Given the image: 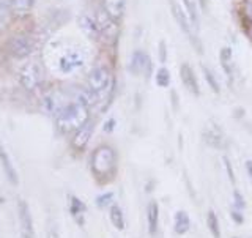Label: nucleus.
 I'll return each instance as SVG.
<instances>
[{"label": "nucleus", "instance_id": "nucleus-1", "mask_svg": "<svg viewBox=\"0 0 252 238\" xmlns=\"http://www.w3.org/2000/svg\"><path fill=\"white\" fill-rule=\"evenodd\" d=\"M118 169V155L117 150L109 145H98L90 155V170L93 177L101 183H107L117 173Z\"/></svg>", "mask_w": 252, "mask_h": 238}, {"label": "nucleus", "instance_id": "nucleus-2", "mask_svg": "<svg viewBox=\"0 0 252 238\" xmlns=\"http://www.w3.org/2000/svg\"><path fill=\"white\" fill-rule=\"evenodd\" d=\"M89 120H90V107L85 106L79 100L65 102L57 112V115H55V125H57L59 131L63 134L76 133Z\"/></svg>", "mask_w": 252, "mask_h": 238}, {"label": "nucleus", "instance_id": "nucleus-3", "mask_svg": "<svg viewBox=\"0 0 252 238\" xmlns=\"http://www.w3.org/2000/svg\"><path fill=\"white\" fill-rule=\"evenodd\" d=\"M87 63V54L81 46H63L55 54V69L59 74L69 76L82 69Z\"/></svg>", "mask_w": 252, "mask_h": 238}, {"label": "nucleus", "instance_id": "nucleus-4", "mask_svg": "<svg viewBox=\"0 0 252 238\" xmlns=\"http://www.w3.org/2000/svg\"><path fill=\"white\" fill-rule=\"evenodd\" d=\"M170 13L173 16V19H175L177 26L180 27V30L183 32L185 36L188 38V41L191 43V46L195 49V52L199 55H202L203 54L202 39L199 38V34H197V32L192 29V24H191V21H189L183 5L175 2V0H170Z\"/></svg>", "mask_w": 252, "mask_h": 238}, {"label": "nucleus", "instance_id": "nucleus-5", "mask_svg": "<svg viewBox=\"0 0 252 238\" xmlns=\"http://www.w3.org/2000/svg\"><path fill=\"white\" fill-rule=\"evenodd\" d=\"M126 69L129 71V74L134 77H144L145 81H148L150 77H153L155 74V65L153 60L150 57V54L144 49H136L132 51L128 60V67Z\"/></svg>", "mask_w": 252, "mask_h": 238}, {"label": "nucleus", "instance_id": "nucleus-6", "mask_svg": "<svg viewBox=\"0 0 252 238\" xmlns=\"http://www.w3.org/2000/svg\"><path fill=\"white\" fill-rule=\"evenodd\" d=\"M19 82L22 89L29 92H35L43 84V71L36 62L26 63L19 71Z\"/></svg>", "mask_w": 252, "mask_h": 238}, {"label": "nucleus", "instance_id": "nucleus-7", "mask_svg": "<svg viewBox=\"0 0 252 238\" xmlns=\"http://www.w3.org/2000/svg\"><path fill=\"white\" fill-rule=\"evenodd\" d=\"M6 49L16 59H26L33 52L35 41H33V38L29 35H14L8 39Z\"/></svg>", "mask_w": 252, "mask_h": 238}, {"label": "nucleus", "instance_id": "nucleus-8", "mask_svg": "<svg viewBox=\"0 0 252 238\" xmlns=\"http://www.w3.org/2000/svg\"><path fill=\"white\" fill-rule=\"evenodd\" d=\"M178 74H180V81L183 84L185 89L192 95V97H200V84H199V77L195 76L194 68L189 65L188 62H183L178 68Z\"/></svg>", "mask_w": 252, "mask_h": 238}, {"label": "nucleus", "instance_id": "nucleus-9", "mask_svg": "<svg viewBox=\"0 0 252 238\" xmlns=\"http://www.w3.org/2000/svg\"><path fill=\"white\" fill-rule=\"evenodd\" d=\"M18 218H19V227L22 238H35V227H33V218H32L30 207L26 201H18Z\"/></svg>", "mask_w": 252, "mask_h": 238}, {"label": "nucleus", "instance_id": "nucleus-10", "mask_svg": "<svg viewBox=\"0 0 252 238\" xmlns=\"http://www.w3.org/2000/svg\"><path fill=\"white\" fill-rule=\"evenodd\" d=\"M77 24H79V29L82 30V34L89 39H92V41H99V39H102L101 26L94 16L81 14L77 18Z\"/></svg>", "mask_w": 252, "mask_h": 238}, {"label": "nucleus", "instance_id": "nucleus-11", "mask_svg": "<svg viewBox=\"0 0 252 238\" xmlns=\"http://www.w3.org/2000/svg\"><path fill=\"white\" fill-rule=\"evenodd\" d=\"M93 131H94V122L90 118L82 128H79L74 133L73 139H71V147H73L76 152H84V150L87 148V145H89L92 136H93Z\"/></svg>", "mask_w": 252, "mask_h": 238}, {"label": "nucleus", "instance_id": "nucleus-12", "mask_svg": "<svg viewBox=\"0 0 252 238\" xmlns=\"http://www.w3.org/2000/svg\"><path fill=\"white\" fill-rule=\"evenodd\" d=\"M219 63L220 68H222L225 77L228 79V82H233L235 79V57H233V49L230 46H222L219 51Z\"/></svg>", "mask_w": 252, "mask_h": 238}, {"label": "nucleus", "instance_id": "nucleus-13", "mask_svg": "<svg viewBox=\"0 0 252 238\" xmlns=\"http://www.w3.org/2000/svg\"><path fill=\"white\" fill-rule=\"evenodd\" d=\"M203 140L207 142V144L213 148H224V142H225V137H224V133L220 131L219 125L213 123V122H208L207 126L203 128Z\"/></svg>", "mask_w": 252, "mask_h": 238}, {"label": "nucleus", "instance_id": "nucleus-14", "mask_svg": "<svg viewBox=\"0 0 252 238\" xmlns=\"http://www.w3.org/2000/svg\"><path fill=\"white\" fill-rule=\"evenodd\" d=\"M102 11L112 21L120 24L122 19L125 18L126 0H102Z\"/></svg>", "mask_w": 252, "mask_h": 238}, {"label": "nucleus", "instance_id": "nucleus-15", "mask_svg": "<svg viewBox=\"0 0 252 238\" xmlns=\"http://www.w3.org/2000/svg\"><path fill=\"white\" fill-rule=\"evenodd\" d=\"M0 164H2V169H3L6 180L14 186L18 185L19 183V175H18V172H16L13 161L10 160V156H8V153L5 152L3 147H0Z\"/></svg>", "mask_w": 252, "mask_h": 238}, {"label": "nucleus", "instance_id": "nucleus-16", "mask_svg": "<svg viewBox=\"0 0 252 238\" xmlns=\"http://www.w3.org/2000/svg\"><path fill=\"white\" fill-rule=\"evenodd\" d=\"M68 199H69V204H68L69 215L77 221L79 226H84V215L87 213V205L74 194H69Z\"/></svg>", "mask_w": 252, "mask_h": 238}, {"label": "nucleus", "instance_id": "nucleus-17", "mask_svg": "<svg viewBox=\"0 0 252 238\" xmlns=\"http://www.w3.org/2000/svg\"><path fill=\"white\" fill-rule=\"evenodd\" d=\"M181 5H183L188 18L192 24V29L199 34V30H200V8H199V3H197V0H181Z\"/></svg>", "mask_w": 252, "mask_h": 238}, {"label": "nucleus", "instance_id": "nucleus-18", "mask_svg": "<svg viewBox=\"0 0 252 238\" xmlns=\"http://www.w3.org/2000/svg\"><path fill=\"white\" fill-rule=\"evenodd\" d=\"M147 223H148V234L156 235L158 226H159V205L156 201H152L147 207Z\"/></svg>", "mask_w": 252, "mask_h": 238}, {"label": "nucleus", "instance_id": "nucleus-19", "mask_svg": "<svg viewBox=\"0 0 252 238\" xmlns=\"http://www.w3.org/2000/svg\"><path fill=\"white\" fill-rule=\"evenodd\" d=\"M200 71H202V74H203L205 82H207V85L210 87V90L213 93L219 95L220 93V82H219V79H218L216 71L213 69L211 67L205 65V63H200Z\"/></svg>", "mask_w": 252, "mask_h": 238}, {"label": "nucleus", "instance_id": "nucleus-20", "mask_svg": "<svg viewBox=\"0 0 252 238\" xmlns=\"http://www.w3.org/2000/svg\"><path fill=\"white\" fill-rule=\"evenodd\" d=\"M191 229V219H189V215L185 210H178L173 216V231H175L178 235H185L189 232Z\"/></svg>", "mask_w": 252, "mask_h": 238}, {"label": "nucleus", "instance_id": "nucleus-21", "mask_svg": "<svg viewBox=\"0 0 252 238\" xmlns=\"http://www.w3.org/2000/svg\"><path fill=\"white\" fill-rule=\"evenodd\" d=\"M153 81L156 84L158 89H169L170 84H172V74H170V69L165 67V65H161L155 71L153 74Z\"/></svg>", "mask_w": 252, "mask_h": 238}, {"label": "nucleus", "instance_id": "nucleus-22", "mask_svg": "<svg viewBox=\"0 0 252 238\" xmlns=\"http://www.w3.org/2000/svg\"><path fill=\"white\" fill-rule=\"evenodd\" d=\"M109 216H110V223L112 226L117 229V231L123 232L125 227H126V221H125V215H123V210L118 207L117 204L110 205V211H109Z\"/></svg>", "mask_w": 252, "mask_h": 238}, {"label": "nucleus", "instance_id": "nucleus-23", "mask_svg": "<svg viewBox=\"0 0 252 238\" xmlns=\"http://www.w3.org/2000/svg\"><path fill=\"white\" fill-rule=\"evenodd\" d=\"M238 13H240L241 26L252 22V0H241Z\"/></svg>", "mask_w": 252, "mask_h": 238}, {"label": "nucleus", "instance_id": "nucleus-24", "mask_svg": "<svg viewBox=\"0 0 252 238\" xmlns=\"http://www.w3.org/2000/svg\"><path fill=\"white\" fill-rule=\"evenodd\" d=\"M207 226L210 229V232L213 238H220V227H219V219L218 215L213 210H208L207 213Z\"/></svg>", "mask_w": 252, "mask_h": 238}, {"label": "nucleus", "instance_id": "nucleus-25", "mask_svg": "<svg viewBox=\"0 0 252 238\" xmlns=\"http://www.w3.org/2000/svg\"><path fill=\"white\" fill-rule=\"evenodd\" d=\"M10 2L16 14H27L33 6V0H10Z\"/></svg>", "mask_w": 252, "mask_h": 238}, {"label": "nucleus", "instance_id": "nucleus-26", "mask_svg": "<svg viewBox=\"0 0 252 238\" xmlns=\"http://www.w3.org/2000/svg\"><path fill=\"white\" fill-rule=\"evenodd\" d=\"M13 11L10 0H0V26H3Z\"/></svg>", "mask_w": 252, "mask_h": 238}, {"label": "nucleus", "instance_id": "nucleus-27", "mask_svg": "<svg viewBox=\"0 0 252 238\" xmlns=\"http://www.w3.org/2000/svg\"><path fill=\"white\" fill-rule=\"evenodd\" d=\"M94 202H96L98 208H106V207H109V205L114 202V193L112 191L102 193V194H99L96 197V199H94Z\"/></svg>", "mask_w": 252, "mask_h": 238}, {"label": "nucleus", "instance_id": "nucleus-28", "mask_svg": "<svg viewBox=\"0 0 252 238\" xmlns=\"http://www.w3.org/2000/svg\"><path fill=\"white\" fill-rule=\"evenodd\" d=\"M158 59H159L161 65H165V63H167L169 51H167V43H165L164 39H161V41L158 43Z\"/></svg>", "mask_w": 252, "mask_h": 238}, {"label": "nucleus", "instance_id": "nucleus-29", "mask_svg": "<svg viewBox=\"0 0 252 238\" xmlns=\"http://www.w3.org/2000/svg\"><path fill=\"white\" fill-rule=\"evenodd\" d=\"M233 201H235V208H238V210L246 208V201H244V197L241 196L238 189H233Z\"/></svg>", "mask_w": 252, "mask_h": 238}, {"label": "nucleus", "instance_id": "nucleus-30", "mask_svg": "<svg viewBox=\"0 0 252 238\" xmlns=\"http://www.w3.org/2000/svg\"><path fill=\"white\" fill-rule=\"evenodd\" d=\"M115 126H117V120H115L114 117H110V118H107V120H106L104 123H102V131L107 133V134H110V133H114Z\"/></svg>", "mask_w": 252, "mask_h": 238}, {"label": "nucleus", "instance_id": "nucleus-31", "mask_svg": "<svg viewBox=\"0 0 252 238\" xmlns=\"http://www.w3.org/2000/svg\"><path fill=\"white\" fill-rule=\"evenodd\" d=\"M224 168H225V172H227V175H228V178H230V181L232 183H235V170H233V168H232V163H230V160H228L227 156H224Z\"/></svg>", "mask_w": 252, "mask_h": 238}, {"label": "nucleus", "instance_id": "nucleus-32", "mask_svg": "<svg viewBox=\"0 0 252 238\" xmlns=\"http://www.w3.org/2000/svg\"><path fill=\"white\" fill-rule=\"evenodd\" d=\"M230 218L233 219V223H235V224H238V226L244 223V216L241 215V211H240L238 208L230 210Z\"/></svg>", "mask_w": 252, "mask_h": 238}, {"label": "nucleus", "instance_id": "nucleus-33", "mask_svg": "<svg viewBox=\"0 0 252 238\" xmlns=\"http://www.w3.org/2000/svg\"><path fill=\"white\" fill-rule=\"evenodd\" d=\"M180 98H178V93H177V90H170V104H172V109L173 110H175V112H177V110L180 109Z\"/></svg>", "mask_w": 252, "mask_h": 238}, {"label": "nucleus", "instance_id": "nucleus-34", "mask_svg": "<svg viewBox=\"0 0 252 238\" xmlns=\"http://www.w3.org/2000/svg\"><path fill=\"white\" fill-rule=\"evenodd\" d=\"M241 27H243V32H244V35H246V38L252 43V22L244 24V26H241Z\"/></svg>", "mask_w": 252, "mask_h": 238}, {"label": "nucleus", "instance_id": "nucleus-35", "mask_svg": "<svg viewBox=\"0 0 252 238\" xmlns=\"http://www.w3.org/2000/svg\"><path fill=\"white\" fill-rule=\"evenodd\" d=\"M197 3H199L200 11H203V13H207V11H208V8H210V0H197Z\"/></svg>", "mask_w": 252, "mask_h": 238}, {"label": "nucleus", "instance_id": "nucleus-36", "mask_svg": "<svg viewBox=\"0 0 252 238\" xmlns=\"http://www.w3.org/2000/svg\"><path fill=\"white\" fill-rule=\"evenodd\" d=\"M47 238H60L57 227H55V226L49 227V231H47Z\"/></svg>", "mask_w": 252, "mask_h": 238}, {"label": "nucleus", "instance_id": "nucleus-37", "mask_svg": "<svg viewBox=\"0 0 252 238\" xmlns=\"http://www.w3.org/2000/svg\"><path fill=\"white\" fill-rule=\"evenodd\" d=\"M246 170H248V175H249L251 180H252V161H251V160L246 161Z\"/></svg>", "mask_w": 252, "mask_h": 238}, {"label": "nucleus", "instance_id": "nucleus-38", "mask_svg": "<svg viewBox=\"0 0 252 238\" xmlns=\"http://www.w3.org/2000/svg\"><path fill=\"white\" fill-rule=\"evenodd\" d=\"M233 238H238V237H233Z\"/></svg>", "mask_w": 252, "mask_h": 238}, {"label": "nucleus", "instance_id": "nucleus-39", "mask_svg": "<svg viewBox=\"0 0 252 238\" xmlns=\"http://www.w3.org/2000/svg\"><path fill=\"white\" fill-rule=\"evenodd\" d=\"M251 44H252V43H251Z\"/></svg>", "mask_w": 252, "mask_h": 238}]
</instances>
